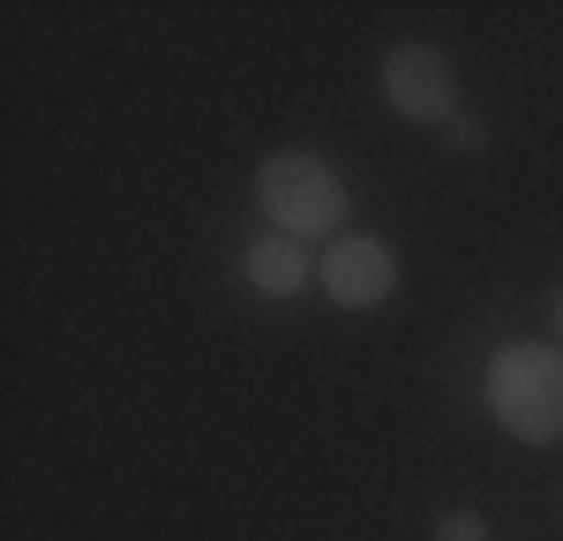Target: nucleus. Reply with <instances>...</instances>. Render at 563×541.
<instances>
[{
	"instance_id": "nucleus-5",
	"label": "nucleus",
	"mask_w": 563,
	"mask_h": 541,
	"mask_svg": "<svg viewBox=\"0 0 563 541\" xmlns=\"http://www.w3.org/2000/svg\"><path fill=\"white\" fill-rule=\"evenodd\" d=\"M241 278H249V294H263V301H294V294H308V278H316V264H308V241H286V233H263V241H249Z\"/></svg>"
},
{
	"instance_id": "nucleus-1",
	"label": "nucleus",
	"mask_w": 563,
	"mask_h": 541,
	"mask_svg": "<svg viewBox=\"0 0 563 541\" xmlns=\"http://www.w3.org/2000/svg\"><path fill=\"white\" fill-rule=\"evenodd\" d=\"M481 399H488V421L526 451L563 444V346L556 339H511L488 354V376H481Z\"/></svg>"
},
{
	"instance_id": "nucleus-8",
	"label": "nucleus",
	"mask_w": 563,
	"mask_h": 541,
	"mask_svg": "<svg viewBox=\"0 0 563 541\" xmlns=\"http://www.w3.org/2000/svg\"><path fill=\"white\" fill-rule=\"evenodd\" d=\"M549 323H556V346H563V286L549 294Z\"/></svg>"
},
{
	"instance_id": "nucleus-6",
	"label": "nucleus",
	"mask_w": 563,
	"mask_h": 541,
	"mask_svg": "<svg viewBox=\"0 0 563 541\" xmlns=\"http://www.w3.org/2000/svg\"><path fill=\"white\" fill-rule=\"evenodd\" d=\"M435 541H488V519L481 511H443L435 519Z\"/></svg>"
},
{
	"instance_id": "nucleus-4",
	"label": "nucleus",
	"mask_w": 563,
	"mask_h": 541,
	"mask_svg": "<svg viewBox=\"0 0 563 541\" xmlns=\"http://www.w3.org/2000/svg\"><path fill=\"white\" fill-rule=\"evenodd\" d=\"M398 249H390L384 233H339L323 256H316V286L339 301V309H384L390 294H398Z\"/></svg>"
},
{
	"instance_id": "nucleus-2",
	"label": "nucleus",
	"mask_w": 563,
	"mask_h": 541,
	"mask_svg": "<svg viewBox=\"0 0 563 541\" xmlns=\"http://www.w3.org/2000/svg\"><path fill=\"white\" fill-rule=\"evenodd\" d=\"M256 211L271 219V233H286V241H323V249H331L339 233H353L346 225L353 188L323 151H271L256 166Z\"/></svg>"
},
{
	"instance_id": "nucleus-3",
	"label": "nucleus",
	"mask_w": 563,
	"mask_h": 541,
	"mask_svg": "<svg viewBox=\"0 0 563 541\" xmlns=\"http://www.w3.org/2000/svg\"><path fill=\"white\" fill-rule=\"evenodd\" d=\"M376 90H384V106L398 121H413V129H451L459 113H466V90H459V68H451V53L429 38H406L384 53V68H376Z\"/></svg>"
},
{
	"instance_id": "nucleus-7",
	"label": "nucleus",
	"mask_w": 563,
	"mask_h": 541,
	"mask_svg": "<svg viewBox=\"0 0 563 541\" xmlns=\"http://www.w3.org/2000/svg\"><path fill=\"white\" fill-rule=\"evenodd\" d=\"M443 143H451V151H481V143H488V121H474V113H459V121L443 129Z\"/></svg>"
}]
</instances>
